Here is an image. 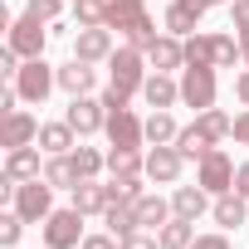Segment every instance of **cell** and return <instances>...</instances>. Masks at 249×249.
<instances>
[{
  "instance_id": "52a82bcc",
  "label": "cell",
  "mask_w": 249,
  "mask_h": 249,
  "mask_svg": "<svg viewBox=\"0 0 249 249\" xmlns=\"http://www.w3.org/2000/svg\"><path fill=\"white\" fill-rule=\"evenodd\" d=\"M181 103L196 107V112L215 107V69L210 64H186V73H181Z\"/></svg>"
},
{
  "instance_id": "f1b7e54d",
  "label": "cell",
  "mask_w": 249,
  "mask_h": 249,
  "mask_svg": "<svg viewBox=\"0 0 249 249\" xmlns=\"http://www.w3.org/2000/svg\"><path fill=\"white\" fill-rule=\"evenodd\" d=\"M196 220H181V215H171L166 225H161V249H191V239H196V230H191Z\"/></svg>"
},
{
  "instance_id": "d4e9b609",
  "label": "cell",
  "mask_w": 249,
  "mask_h": 249,
  "mask_svg": "<svg viewBox=\"0 0 249 249\" xmlns=\"http://www.w3.org/2000/svg\"><path fill=\"white\" fill-rule=\"evenodd\" d=\"M142 98H147L152 107H176V98H181V83H171L166 73H152V78L142 83Z\"/></svg>"
},
{
  "instance_id": "74e56055",
  "label": "cell",
  "mask_w": 249,
  "mask_h": 249,
  "mask_svg": "<svg viewBox=\"0 0 249 249\" xmlns=\"http://www.w3.org/2000/svg\"><path fill=\"white\" fill-rule=\"evenodd\" d=\"M191 249H230V239H225V234H196Z\"/></svg>"
},
{
  "instance_id": "2e32d148",
  "label": "cell",
  "mask_w": 249,
  "mask_h": 249,
  "mask_svg": "<svg viewBox=\"0 0 249 249\" xmlns=\"http://www.w3.org/2000/svg\"><path fill=\"white\" fill-rule=\"evenodd\" d=\"M147 59H152V69H157V73L186 69V44H181L176 35H157V44L147 49Z\"/></svg>"
},
{
  "instance_id": "e0dca14e",
  "label": "cell",
  "mask_w": 249,
  "mask_h": 249,
  "mask_svg": "<svg viewBox=\"0 0 249 249\" xmlns=\"http://www.w3.org/2000/svg\"><path fill=\"white\" fill-rule=\"evenodd\" d=\"M200 15H205L200 0H171V5H166V30H171L176 39H181V35H196Z\"/></svg>"
},
{
  "instance_id": "30bf717a",
  "label": "cell",
  "mask_w": 249,
  "mask_h": 249,
  "mask_svg": "<svg viewBox=\"0 0 249 249\" xmlns=\"http://www.w3.org/2000/svg\"><path fill=\"white\" fill-rule=\"evenodd\" d=\"M234 171H239V166H234V161L215 147V152L200 161V176H196V181H200L210 196H225V191H234Z\"/></svg>"
},
{
  "instance_id": "7402d4cb",
  "label": "cell",
  "mask_w": 249,
  "mask_h": 249,
  "mask_svg": "<svg viewBox=\"0 0 249 249\" xmlns=\"http://www.w3.org/2000/svg\"><path fill=\"white\" fill-rule=\"evenodd\" d=\"M5 176H10V181H35V176H44V171H39V147H15V152L5 157Z\"/></svg>"
},
{
  "instance_id": "cb8c5ba5",
  "label": "cell",
  "mask_w": 249,
  "mask_h": 249,
  "mask_svg": "<svg viewBox=\"0 0 249 249\" xmlns=\"http://www.w3.org/2000/svg\"><path fill=\"white\" fill-rule=\"evenodd\" d=\"M39 147H44L49 157L73 152V127H69V117H64V122H44V127H39Z\"/></svg>"
},
{
  "instance_id": "603a6c76",
  "label": "cell",
  "mask_w": 249,
  "mask_h": 249,
  "mask_svg": "<svg viewBox=\"0 0 249 249\" xmlns=\"http://www.w3.org/2000/svg\"><path fill=\"white\" fill-rule=\"evenodd\" d=\"M196 132H200L205 142H225V137L234 132V117H225L220 107H205V112H196Z\"/></svg>"
},
{
  "instance_id": "f35d334b",
  "label": "cell",
  "mask_w": 249,
  "mask_h": 249,
  "mask_svg": "<svg viewBox=\"0 0 249 249\" xmlns=\"http://www.w3.org/2000/svg\"><path fill=\"white\" fill-rule=\"evenodd\" d=\"M230 137H234V142H244V147H249V107H244V112H239V117H234V132H230Z\"/></svg>"
},
{
  "instance_id": "ac0fdd59",
  "label": "cell",
  "mask_w": 249,
  "mask_h": 249,
  "mask_svg": "<svg viewBox=\"0 0 249 249\" xmlns=\"http://www.w3.org/2000/svg\"><path fill=\"white\" fill-rule=\"evenodd\" d=\"M93 83H98V73H93V64H83V59H69V64L59 69V88H64L69 98L93 93Z\"/></svg>"
},
{
  "instance_id": "6da1fadb",
  "label": "cell",
  "mask_w": 249,
  "mask_h": 249,
  "mask_svg": "<svg viewBox=\"0 0 249 249\" xmlns=\"http://www.w3.org/2000/svg\"><path fill=\"white\" fill-rule=\"evenodd\" d=\"M107 69H112V83H107V93H103V107H127V98H132V93H142V83H147L142 49H137V44L112 49Z\"/></svg>"
},
{
  "instance_id": "83f0119b",
  "label": "cell",
  "mask_w": 249,
  "mask_h": 249,
  "mask_svg": "<svg viewBox=\"0 0 249 249\" xmlns=\"http://www.w3.org/2000/svg\"><path fill=\"white\" fill-rule=\"evenodd\" d=\"M137 215H142V230H157V225H166L171 220V205L161 200V196H137Z\"/></svg>"
},
{
  "instance_id": "ffe728a7",
  "label": "cell",
  "mask_w": 249,
  "mask_h": 249,
  "mask_svg": "<svg viewBox=\"0 0 249 249\" xmlns=\"http://www.w3.org/2000/svg\"><path fill=\"white\" fill-rule=\"evenodd\" d=\"M103 220H107V230H112L117 239H127L132 230H142V215H137V200H127V196H122V200H112V205L103 210Z\"/></svg>"
},
{
  "instance_id": "ba28073f",
  "label": "cell",
  "mask_w": 249,
  "mask_h": 249,
  "mask_svg": "<svg viewBox=\"0 0 249 249\" xmlns=\"http://www.w3.org/2000/svg\"><path fill=\"white\" fill-rule=\"evenodd\" d=\"M44 244H49V249H73V244H83V210H78V205L54 210V215L44 220Z\"/></svg>"
},
{
  "instance_id": "5b68a950",
  "label": "cell",
  "mask_w": 249,
  "mask_h": 249,
  "mask_svg": "<svg viewBox=\"0 0 249 249\" xmlns=\"http://www.w3.org/2000/svg\"><path fill=\"white\" fill-rule=\"evenodd\" d=\"M10 83H15L20 103H44V98H49V88L59 83V69H49L44 59H25V64H20V73H15Z\"/></svg>"
},
{
  "instance_id": "f546056e",
  "label": "cell",
  "mask_w": 249,
  "mask_h": 249,
  "mask_svg": "<svg viewBox=\"0 0 249 249\" xmlns=\"http://www.w3.org/2000/svg\"><path fill=\"white\" fill-rule=\"evenodd\" d=\"M176 147H181V157H186V161H191V157H196V161H205V157L215 152V142H205V137L196 132V122L176 132Z\"/></svg>"
},
{
  "instance_id": "9a60e30c",
  "label": "cell",
  "mask_w": 249,
  "mask_h": 249,
  "mask_svg": "<svg viewBox=\"0 0 249 249\" xmlns=\"http://www.w3.org/2000/svg\"><path fill=\"white\" fill-rule=\"evenodd\" d=\"M181 161H186L181 147H171V142H166V147H152V152H147V176L161 181V186H171V181L181 176Z\"/></svg>"
},
{
  "instance_id": "484cf974",
  "label": "cell",
  "mask_w": 249,
  "mask_h": 249,
  "mask_svg": "<svg viewBox=\"0 0 249 249\" xmlns=\"http://www.w3.org/2000/svg\"><path fill=\"white\" fill-rule=\"evenodd\" d=\"M176 132H181V127H176V117H171L166 107H157V112L147 117V142H152V147H166V142H176Z\"/></svg>"
},
{
  "instance_id": "1f68e13d",
  "label": "cell",
  "mask_w": 249,
  "mask_h": 249,
  "mask_svg": "<svg viewBox=\"0 0 249 249\" xmlns=\"http://www.w3.org/2000/svg\"><path fill=\"white\" fill-rule=\"evenodd\" d=\"M73 20H78V30L107 25V0H73Z\"/></svg>"
},
{
  "instance_id": "b9f144b4",
  "label": "cell",
  "mask_w": 249,
  "mask_h": 249,
  "mask_svg": "<svg viewBox=\"0 0 249 249\" xmlns=\"http://www.w3.org/2000/svg\"><path fill=\"white\" fill-rule=\"evenodd\" d=\"M239 54H244V64H249V35H239Z\"/></svg>"
},
{
  "instance_id": "5bb4252c",
  "label": "cell",
  "mask_w": 249,
  "mask_h": 249,
  "mask_svg": "<svg viewBox=\"0 0 249 249\" xmlns=\"http://www.w3.org/2000/svg\"><path fill=\"white\" fill-rule=\"evenodd\" d=\"M64 117H69V127H73L78 137H88V132H98V127H107V107H103V103H93L88 93H83V98H73Z\"/></svg>"
},
{
  "instance_id": "3957f363",
  "label": "cell",
  "mask_w": 249,
  "mask_h": 249,
  "mask_svg": "<svg viewBox=\"0 0 249 249\" xmlns=\"http://www.w3.org/2000/svg\"><path fill=\"white\" fill-rule=\"evenodd\" d=\"M10 210H15L25 225H44V220L54 215V186H49L44 176L20 181V186H15V196H10Z\"/></svg>"
},
{
  "instance_id": "4dcf8cb0",
  "label": "cell",
  "mask_w": 249,
  "mask_h": 249,
  "mask_svg": "<svg viewBox=\"0 0 249 249\" xmlns=\"http://www.w3.org/2000/svg\"><path fill=\"white\" fill-rule=\"evenodd\" d=\"M69 157H73V171H78V181H98V171L107 166V157H98L93 147H73Z\"/></svg>"
},
{
  "instance_id": "7c38bea8",
  "label": "cell",
  "mask_w": 249,
  "mask_h": 249,
  "mask_svg": "<svg viewBox=\"0 0 249 249\" xmlns=\"http://www.w3.org/2000/svg\"><path fill=\"white\" fill-rule=\"evenodd\" d=\"M30 142H39V122L30 117V112H5V122H0V147L5 152H15V147H30Z\"/></svg>"
},
{
  "instance_id": "4316f807",
  "label": "cell",
  "mask_w": 249,
  "mask_h": 249,
  "mask_svg": "<svg viewBox=\"0 0 249 249\" xmlns=\"http://www.w3.org/2000/svg\"><path fill=\"white\" fill-rule=\"evenodd\" d=\"M44 181H49L54 191H59V186H69V191H73V186H78L73 157H69V152H64V157H49V161H44Z\"/></svg>"
},
{
  "instance_id": "836d02e7",
  "label": "cell",
  "mask_w": 249,
  "mask_h": 249,
  "mask_svg": "<svg viewBox=\"0 0 249 249\" xmlns=\"http://www.w3.org/2000/svg\"><path fill=\"white\" fill-rule=\"evenodd\" d=\"M59 10H64V0H30V5H25V15H35V20H59Z\"/></svg>"
},
{
  "instance_id": "60d3db41",
  "label": "cell",
  "mask_w": 249,
  "mask_h": 249,
  "mask_svg": "<svg viewBox=\"0 0 249 249\" xmlns=\"http://www.w3.org/2000/svg\"><path fill=\"white\" fill-rule=\"evenodd\" d=\"M234 93H239V103H244V107H249V69H244V73H239V78H234Z\"/></svg>"
},
{
  "instance_id": "44dd1931",
  "label": "cell",
  "mask_w": 249,
  "mask_h": 249,
  "mask_svg": "<svg viewBox=\"0 0 249 249\" xmlns=\"http://www.w3.org/2000/svg\"><path fill=\"white\" fill-rule=\"evenodd\" d=\"M205 196H210V191H205L200 181H196V186H176V196H171V210H176L181 220H200V215H205V205H210Z\"/></svg>"
},
{
  "instance_id": "7bdbcfd3",
  "label": "cell",
  "mask_w": 249,
  "mask_h": 249,
  "mask_svg": "<svg viewBox=\"0 0 249 249\" xmlns=\"http://www.w3.org/2000/svg\"><path fill=\"white\" fill-rule=\"evenodd\" d=\"M200 5H205V10H210V5H230V0H200Z\"/></svg>"
},
{
  "instance_id": "ab89813d",
  "label": "cell",
  "mask_w": 249,
  "mask_h": 249,
  "mask_svg": "<svg viewBox=\"0 0 249 249\" xmlns=\"http://www.w3.org/2000/svg\"><path fill=\"white\" fill-rule=\"evenodd\" d=\"M234 191H239V196H244V200H249V161H244V166H239V171H234Z\"/></svg>"
},
{
  "instance_id": "4fadbf2b",
  "label": "cell",
  "mask_w": 249,
  "mask_h": 249,
  "mask_svg": "<svg viewBox=\"0 0 249 249\" xmlns=\"http://www.w3.org/2000/svg\"><path fill=\"white\" fill-rule=\"evenodd\" d=\"M73 59H83V64L112 59V30H107V25H88V30H78V39H73Z\"/></svg>"
},
{
  "instance_id": "d6986e66",
  "label": "cell",
  "mask_w": 249,
  "mask_h": 249,
  "mask_svg": "<svg viewBox=\"0 0 249 249\" xmlns=\"http://www.w3.org/2000/svg\"><path fill=\"white\" fill-rule=\"evenodd\" d=\"M210 215H215V225H225V230H239V225L249 220V200H244L239 191H225V196H215Z\"/></svg>"
},
{
  "instance_id": "d590c367",
  "label": "cell",
  "mask_w": 249,
  "mask_h": 249,
  "mask_svg": "<svg viewBox=\"0 0 249 249\" xmlns=\"http://www.w3.org/2000/svg\"><path fill=\"white\" fill-rule=\"evenodd\" d=\"M122 249H161V234H147V230H132L122 239Z\"/></svg>"
},
{
  "instance_id": "277c9868",
  "label": "cell",
  "mask_w": 249,
  "mask_h": 249,
  "mask_svg": "<svg viewBox=\"0 0 249 249\" xmlns=\"http://www.w3.org/2000/svg\"><path fill=\"white\" fill-rule=\"evenodd\" d=\"M239 54V39L230 35H191L186 39V64H210V69H234Z\"/></svg>"
},
{
  "instance_id": "8d00e7d4",
  "label": "cell",
  "mask_w": 249,
  "mask_h": 249,
  "mask_svg": "<svg viewBox=\"0 0 249 249\" xmlns=\"http://www.w3.org/2000/svg\"><path fill=\"white\" fill-rule=\"evenodd\" d=\"M78 249H122V239H117V234H83Z\"/></svg>"
},
{
  "instance_id": "d6a6232c",
  "label": "cell",
  "mask_w": 249,
  "mask_h": 249,
  "mask_svg": "<svg viewBox=\"0 0 249 249\" xmlns=\"http://www.w3.org/2000/svg\"><path fill=\"white\" fill-rule=\"evenodd\" d=\"M20 234H25V220H20L15 210H5V215H0V244L15 249V244H20Z\"/></svg>"
},
{
  "instance_id": "8992f818",
  "label": "cell",
  "mask_w": 249,
  "mask_h": 249,
  "mask_svg": "<svg viewBox=\"0 0 249 249\" xmlns=\"http://www.w3.org/2000/svg\"><path fill=\"white\" fill-rule=\"evenodd\" d=\"M107 142L112 147H127V152H142V142H147V122L132 112V107H107Z\"/></svg>"
},
{
  "instance_id": "e575fe53",
  "label": "cell",
  "mask_w": 249,
  "mask_h": 249,
  "mask_svg": "<svg viewBox=\"0 0 249 249\" xmlns=\"http://www.w3.org/2000/svg\"><path fill=\"white\" fill-rule=\"evenodd\" d=\"M230 30L249 35V0H230Z\"/></svg>"
},
{
  "instance_id": "7a4b0ae2",
  "label": "cell",
  "mask_w": 249,
  "mask_h": 249,
  "mask_svg": "<svg viewBox=\"0 0 249 249\" xmlns=\"http://www.w3.org/2000/svg\"><path fill=\"white\" fill-rule=\"evenodd\" d=\"M107 30H122L127 44H137L142 54L157 44V25H152L142 0H107Z\"/></svg>"
},
{
  "instance_id": "8fae6325",
  "label": "cell",
  "mask_w": 249,
  "mask_h": 249,
  "mask_svg": "<svg viewBox=\"0 0 249 249\" xmlns=\"http://www.w3.org/2000/svg\"><path fill=\"white\" fill-rule=\"evenodd\" d=\"M112 200H122V186H117V181H107V186H98V181H78V186H73V205H78L83 215H103Z\"/></svg>"
},
{
  "instance_id": "9c48e42d",
  "label": "cell",
  "mask_w": 249,
  "mask_h": 249,
  "mask_svg": "<svg viewBox=\"0 0 249 249\" xmlns=\"http://www.w3.org/2000/svg\"><path fill=\"white\" fill-rule=\"evenodd\" d=\"M44 20H35V15H20V20H10V35H5V44L20 54V59H44V30H39Z\"/></svg>"
}]
</instances>
